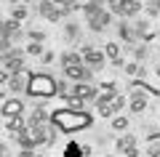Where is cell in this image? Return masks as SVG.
<instances>
[{"mask_svg": "<svg viewBox=\"0 0 160 157\" xmlns=\"http://www.w3.org/2000/svg\"><path fill=\"white\" fill-rule=\"evenodd\" d=\"M69 96H78V99H83V101H96L99 91L93 88L91 83H75L72 88H69Z\"/></svg>", "mask_w": 160, "mask_h": 157, "instance_id": "7", "label": "cell"}, {"mask_svg": "<svg viewBox=\"0 0 160 157\" xmlns=\"http://www.w3.org/2000/svg\"><path fill=\"white\" fill-rule=\"evenodd\" d=\"M40 59H43L46 64H51L53 61V53H51V51H43V56H40Z\"/></svg>", "mask_w": 160, "mask_h": 157, "instance_id": "39", "label": "cell"}, {"mask_svg": "<svg viewBox=\"0 0 160 157\" xmlns=\"http://www.w3.org/2000/svg\"><path fill=\"white\" fill-rule=\"evenodd\" d=\"M48 3H53V6H75L78 0H48Z\"/></svg>", "mask_w": 160, "mask_h": 157, "instance_id": "37", "label": "cell"}, {"mask_svg": "<svg viewBox=\"0 0 160 157\" xmlns=\"http://www.w3.org/2000/svg\"><path fill=\"white\" fill-rule=\"evenodd\" d=\"M46 123H51L48 112H46L43 107H35L32 115H29V120H27V128H32V125H46Z\"/></svg>", "mask_w": 160, "mask_h": 157, "instance_id": "13", "label": "cell"}, {"mask_svg": "<svg viewBox=\"0 0 160 157\" xmlns=\"http://www.w3.org/2000/svg\"><path fill=\"white\" fill-rule=\"evenodd\" d=\"M104 51H99V48H86L83 51V64L86 67H91L93 72H102L104 69Z\"/></svg>", "mask_w": 160, "mask_h": 157, "instance_id": "6", "label": "cell"}, {"mask_svg": "<svg viewBox=\"0 0 160 157\" xmlns=\"http://www.w3.org/2000/svg\"><path fill=\"white\" fill-rule=\"evenodd\" d=\"M123 107H126V99H123L120 93H115V99H112V109H115V115H118Z\"/></svg>", "mask_w": 160, "mask_h": 157, "instance_id": "29", "label": "cell"}, {"mask_svg": "<svg viewBox=\"0 0 160 157\" xmlns=\"http://www.w3.org/2000/svg\"><path fill=\"white\" fill-rule=\"evenodd\" d=\"M147 11H149V16H160V0H149Z\"/></svg>", "mask_w": 160, "mask_h": 157, "instance_id": "30", "label": "cell"}, {"mask_svg": "<svg viewBox=\"0 0 160 157\" xmlns=\"http://www.w3.org/2000/svg\"><path fill=\"white\" fill-rule=\"evenodd\" d=\"M72 64H83V56H80V53H75V51L62 53V67H72Z\"/></svg>", "mask_w": 160, "mask_h": 157, "instance_id": "20", "label": "cell"}, {"mask_svg": "<svg viewBox=\"0 0 160 157\" xmlns=\"http://www.w3.org/2000/svg\"><path fill=\"white\" fill-rule=\"evenodd\" d=\"M38 13H40V16H46L48 22H59V19H64L67 13H72V8H69V6H53V3H48V0H40Z\"/></svg>", "mask_w": 160, "mask_h": 157, "instance_id": "4", "label": "cell"}, {"mask_svg": "<svg viewBox=\"0 0 160 157\" xmlns=\"http://www.w3.org/2000/svg\"><path fill=\"white\" fill-rule=\"evenodd\" d=\"M8 88H11V93H27V77H24L22 72L11 75V77H8Z\"/></svg>", "mask_w": 160, "mask_h": 157, "instance_id": "14", "label": "cell"}, {"mask_svg": "<svg viewBox=\"0 0 160 157\" xmlns=\"http://www.w3.org/2000/svg\"><path fill=\"white\" fill-rule=\"evenodd\" d=\"M118 152H123L126 157H139V149H136V136L126 133L118 139Z\"/></svg>", "mask_w": 160, "mask_h": 157, "instance_id": "9", "label": "cell"}, {"mask_svg": "<svg viewBox=\"0 0 160 157\" xmlns=\"http://www.w3.org/2000/svg\"><path fill=\"white\" fill-rule=\"evenodd\" d=\"M93 117L83 109V112H75V109H56L51 115V125L62 133H75V130H83V128H91Z\"/></svg>", "mask_w": 160, "mask_h": 157, "instance_id": "1", "label": "cell"}, {"mask_svg": "<svg viewBox=\"0 0 160 157\" xmlns=\"http://www.w3.org/2000/svg\"><path fill=\"white\" fill-rule=\"evenodd\" d=\"M104 56H107L109 61H115L118 67H123V53H120V45L118 43H107V45H104Z\"/></svg>", "mask_w": 160, "mask_h": 157, "instance_id": "15", "label": "cell"}, {"mask_svg": "<svg viewBox=\"0 0 160 157\" xmlns=\"http://www.w3.org/2000/svg\"><path fill=\"white\" fill-rule=\"evenodd\" d=\"M133 59H136V61L147 59V45H136V48H133Z\"/></svg>", "mask_w": 160, "mask_h": 157, "instance_id": "31", "label": "cell"}, {"mask_svg": "<svg viewBox=\"0 0 160 157\" xmlns=\"http://www.w3.org/2000/svg\"><path fill=\"white\" fill-rule=\"evenodd\" d=\"M0 112L6 115V117H22L24 101L22 99H8V101H3V109H0Z\"/></svg>", "mask_w": 160, "mask_h": 157, "instance_id": "10", "label": "cell"}, {"mask_svg": "<svg viewBox=\"0 0 160 157\" xmlns=\"http://www.w3.org/2000/svg\"><path fill=\"white\" fill-rule=\"evenodd\" d=\"M19 157H35V149H22V152H19Z\"/></svg>", "mask_w": 160, "mask_h": 157, "instance_id": "41", "label": "cell"}, {"mask_svg": "<svg viewBox=\"0 0 160 157\" xmlns=\"http://www.w3.org/2000/svg\"><path fill=\"white\" fill-rule=\"evenodd\" d=\"M13 48H16V43H13L11 37H0V56L8 53V51H13Z\"/></svg>", "mask_w": 160, "mask_h": 157, "instance_id": "26", "label": "cell"}, {"mask_svg": "<svg viewBox=\"0 0 160 157\" xmlns=\"http://www.w3.org/2000/svg\"><path fill=\"white\" fill-rule=\"evenodd\" d=\"M8 77H11L8 72H0V85H3V83H8Z\"/></svg>", "mask_w": 160, "mask_h": 157, "instance_id": "43", "label": "cell"}, {"mask_svg": "<svg viewBox=\"0 0 160 157\" xmlns=\"http://www.w3.org/2000/svg\"><path fill=\"white\" fill-rule=\"evenodd\" d=\"M0 99H3V93H0Z\"/></svg>", "mask_w": 160, "mask_h": 157, "instance_id": "47", "label": "cell"}, {"mask_svg": "<svg viewBox=\"0 0 160 157\" xmlns=\"http://www.w3.org/2000/svg\"><path fill=\"white\" fill-rule=\"evenodd\" d=\"M126 72L136 77V75H142V69H139V64H136V61H131V64H126Z\"/></svg>", "mask_w": 160, "mask_h": 157, "instance_id": "36", "label": "cell"}, {"mask_svg": "<svg viewBox=\"0 0 160 157\" xmlns=\"http://www.w3.org/2000/svg\"><path fill=\"white\" fill-rule=\"evenodd\" d=\"M24 16H27V6H13L11 8V19L13 22H22Z\"/></svg>", "mask_w": 160, "mask_h": 157, "instance_id": "25", "label": "cell"}, {"mask_svg": "<svg viewBox=\"0 0 160 157\" xmlns=\"http://www.w3.org/2000/svg\"><path fill=\"white\" fill-rule=\"evenodd\" d=\"M112 128H115V130H126V128H128V120H126V117H115V120H112Z\"/></svg>", "mask_w": 160, "mask_h": 157, "instance_id": "33", "label": "cell"}, {"mask_svg": "<svg viewBox=\"0 0 160 157\" xmlns=\"http://www.w3.org/2000/svg\"><path fill=\"white\" fill-rule=\"evenodd\" d=\"M158 75H160V64H158Z\"/></svg>", "mask_w": 160, "mask_h": 157, "instance_id": "45", "label": "cell"}, {"mask_svg": "<svg viewBox=\"0 0 160 157\" xmlns=\"http://www.w3.org/2000/svg\"><path fill=\"white\" fill-rule=\"evenodd\" d=\"M0 64L6 67L8 75H19V72H24V51L13 48V51H8V53H3V56H0Z\"/></svg>", "mask_w": 160, "mask_h": 157, "instance_id": "3", "label": "cell"}, {"mask_svg": "<svg viewBox=\"0 0 160 157\" xmlns=\"http://www.w3.org/2000/svg\"><path fill=\"white\" fill-rule=\"evenodd\" d=\"M67 104H69V109H75V112H83V107H86V101L78 99V96H67Z\"/></svg>", "mask_w": 160, "mask_h": 157, "instance_id": "23", "label": "cell"}, {"mask_svg": "<svg viewBox=\"0 0 160 157\" xmlns=\"http://www.w3.org/2000/svg\"><path fill=\"white\" fill-rule=\"evenodd\" d=\"M107 3H109V6H118V3H120V0H107Z\"/></svg>", "mask_w": 160, "mask_h": 157, "instance_id": "44", "label": "cell"}, {"mask_svg": "<svg viewBox=\"0 0 160 157\" xmlns=\"http://www.w3.org/2000/svg\"><path fill=\"white\" fill-rule=\"evenodd\" d=\"M96 107H99V115H102V117H112L115 115L112 101H96Z\"/></svg>", "mask_w": 160, "mask_h": 157, "instance_id": "22", "label": "cell"}, {"mask_svg": "<svg viewBox=\"0 0 160 157\" xmlns=\"http://www.w3.org/2000/svg\"><path fill=\"white\" fill-rule=\"evenodd\" d=\"M13 139H16V144L22 146V149H35V141H32V136H29V130H22V133H16Z\"/></svg>", "mask_w": 160, "mask_h": 157, "instance_id": "19", "label": "cell"}, {"mask_svg": "<svg viewBox=\"0 0 160 157\" xmlns=\"http://www.w3.org/2000/svg\"><path fill=\"white\" fill-rule=\"evenodd\" d=\"M99 11H102V8H96V6H91V3H86V6H83V13H86L88 19H91V16H96Z\"/></svg>", "mask_w": 160, "mask_h": 157, "instance_id": "34", "label": "cell"}, {"mask_svg": "<svg viewBox=\"0 0 160 157\" xmlns=\"http://www.w3.org/2000/svg\"><path fill=\"white\" fill-rule=\"evenodd\" d=\"M64 157H80V146L78 144H69L67 152H64Z\"/></svg>", "mask_w": 160, "mask_h": 157, "instance_id": "35", "label": "cell"}, {"mask_svg": "<svg viewBox=\"0 0 160 157\" xmlns=\"http://www.w3.org/2000/svg\"><path fill=\"white\" fill-rule=\"evenodd\" d=\"M27 96H32V99H51V96H56V80L51 77V75L46 72H35L29 75L27 80Z\"/></svg>", "mask_w": 160, "mask_h": 157, "instance_id": "2", "label": "cell"}, {"mask_svg": "<svg viewBox=\"0 0 160 157\" xmlns=\"http://www.w3.org/2000/svg\"><path fill=\"white\" fill-rule=\"evenodd\" d=\"M149 157H160V144H152V146H149Z\"/></svg>", "mask_w": 160, "mask_h": 157, "instance_id": "38", "label": "cell"}, {"mask_svg": "<svg viewBox=\"0 0 160 157\" xmlns=\"http://www.w3.org/2000/svg\"><path fill=\"white\" fill-rule=\"evenodd\" d=\"M118 35H120V40L133 43V29H131V24H128L126 19H120V24H118Z\"/></svg>", "mask_w": 160, "mask_h": 157, "instance_id": "17", "label": "cell"}, {"mask_svg": "<svg viewBox=\"0 0 160 157\" xmlns=\"http://www.w3.org/2000/svg\"><path fill=\"white\" fill-rule=\"evenodd\" d=\"M8 130L16 136V133H22V130H27V123H24L22 117H8Z\"/></svg>", "mask_w": 160, "mask_h": 157, "instance_id": "21", "label": "cell"}, {"mask_svg": "<svg viewBox=\"0 0 160 157\" xmlns=\"http://www.w3.org/2000/svg\"><path fill=\"white\" fill-rule=\"evenodd\" d=\"M64 35H67V40H78V35H80V27L75 22H69L67 27H64Z\"/></svg>", "mask_w": 160, "mask_h": 157, "instance_id": "24", "label": "cell"}, {"mask_svg": "<svg viewBox=\"0 0 160 157\" xmlns=\"http://www.w3.org/2000/svg\"><path fill=\"white\" fill-rule=\"evenodd\" d=\"M88 3H91V6H96V8H102L104 3H107V0H88Z\"/></svg>", "mask_w": 160, "mask_h": 157, "instance_id": "42", "label": "cell"}, {"mask_svg": "<svg viewBox=\"0 0 160 157\" xmlns=\"http://www.w3.org/2000/svg\"><path fill=\"white\" fill-rule=\"evenodd\" d=\"M136 3H139V0H136Z\"/></svg>", "mask_w": 160, "mask_h": 157, "instance_id": "50", "label": "cell"}, {"mask_svg": "<svg viewBox=\"0 0 160 157\" xmlns=\"http://www.w3.org/2000/svg\"><path fill=\"white\" fill-rule=\"evenodd\" d=\"M109 22H112V13H109V11H99L96 16L88 19V27H91L93 32H102L104 27H109Z\"/></svg>", "mask_w": 160, "mask_h": 157, "instance_id": "12", "label": "cell"}, {"mask_svg": "<svg viewBox=\"0 0 160 157\" xmlns=\"http://www.w3.org/2000/svg\"><path fill=\"white\" fill-rule=\"evenodd\" d=\"M144 109H147V96H144V93H133L131 96V112L142 115Z\"/></svg>", "mask_w": 160, "mask_h": 157, "instance_id": "16", "label": "cell"}, {"mask_svg": "<svg viewBox=\"0 0 160 157\" xmlns=\"http://www.w3.org/2000/svg\"><path fill=\"white\" fill-rule=\"evenodd\" d=\"M0 35H3V37H11L13 43H19V37H22L24 32H22V24L11 19V22H3V27H0Z\"/></svg>", "mask_w": 160, "mask_h": 157, "instance_id": "11", "label": "cell"}, {"mask_svg": "<svg viewBox=\"0 0 160 157\" xmlns=\"http://www.w3.org/2000/svg\"><path fill=\"white\" fill-rule=\"evenodd\" d=\"M133 40H144L147 37V32H149V24L144 22V19H136V24H133Z\"/></svg>", "mask_w": 160, "mask_h": 157, "instance_id": "18", "label": "cell"}, {"mask_svg": "<svg viewBox=\"0 0 160 157\" xmlns=\"http://www.w3.org/2000/svg\"><path fill=\"white\" fill-rule=\"evenodd\" d=\"M0 27H3V19H0Z\"/></svg>", "mask_w": 160, "mask_h": 157, "instance_id": "46", "label": "cell"}, {"mask_svg": "<svg viewBox=\"0 0 160 157\" xmlns=\"http://www.w3.org/2000/svg\"><path fill=\"white\" fill-rule=\"evenodd\" d=\"M56 93L64 96V99L69 96V85H67V80H56Z\"/></svg>", "mask_w": 160, "mask_h": 157, "instance_id": "28", "label": "cell"}, {"mask_svg": "<svg viewBox=\"0 0 160 157\" xmlns=\"http://www.w3.org/2000/svg\"><path fill=\"white\" fill-rule=\"evenodd\" d=\"M0 37H3V35H0Z\"/></svg>", "mask_w": 160, "mask_h": 157, "instance_id": "49", "label": "cell"}, {"mask_svg": "<svg viewBox=\"0 0 160 157\" xmlns=\"http://www.w3.org/2000/svg\"><path fill=\"white\" fill-rule=\"evenodd\" d=\"M0 157H11V149H8V144H0Z\"/></svg>", "mask_w": 160, "mask_h": 157, "instance_id": "40", "label": "cell"}, {"mask_svg": "<svg viewBox=\"0 0 160 157\" xmlns=\"http://www.w3.org/2000/svg\"><path fill=\"white\" fill-rule=\"evenodd\" d=\"M64 77L72 80V83H91L93 69L86 64H72V67H64Z\"/></svg>", "mask_w": 160, "mask_h": 157, "instance_id": "5", "label": "cell"}, {"mask_svg": "<svg viewBox=\"0 0 160 157\" xmlns=\"http://www.w3.org/2000/svg\"><path fill=\"white\" fill-rule=\"evenodd\" d=\"M139 8H142V3H136V0H120L118 6H112V11L120 19H133L139 16Z\"/></svg>", "mask_w": 160, "mask_h": 157, "instance_id": "8", "label": "cell"}, {"mask_svg": "<svg viewBox=\"0 0 160 157\" xmlns=\"http://www.w3.org/2000/svg\"><path fill=\"white\" fill-rule=\"evenodd\" d=\"M29 40H32V43H43V40H46V32H43V29H29Z\"/></svg>", "mask_w": 160, "mask_h": 157, "instance_id": "27", "label": "cell"}, {"mask_svg": "<svg viewBox=\"0 0 160 157\" xmlns=\"http://www.w3.org/2000/svg\"><path fill=\"white\" fill-rule=\"evenodd\" d=\"M27 53H32V56H43V45H40V43H29L27 45Z\"/></svg>", "mask_w": 160, "mask_h": 157, "instance_id": "32", "label": "cell"}, {"mask_svg": "<svg viewBox=\"0 0 160 157\" xmlns=\"http://www.w3.org/2000/svg\"><path fill=\"white\" fill-rule=\"evenodd\" d=\"M35 157H40V155H35Z\"/></svg>", "mask_w": 160, "mask_h": 157, "instance_id": "48", "label": "cell"}]
</instances>
